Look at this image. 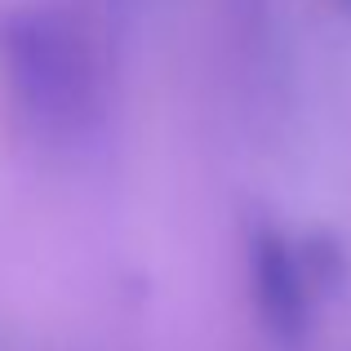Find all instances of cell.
Instances as JSON below:
<instances>
[{
  "label": "cell",
  "mask_w": 351,
  "mask_h": 351,
  "mask_svg": "<svg viewBox=\"0 0 351 351\" xmlns=\"http://www.w3.org/2000/svg\"><path fill=\"white\" fill-rule=\"evenodd\" d=\"M0 80L36 138H85L103 112V71L85 27L58 5L27 0L0 14Z\"/></svg>",
  "instance_id": "6da1fadb"
},
{
  "label": "cell",
  "mask_w": 351,
  "mask_h": 351,
  "mask_svg": "<svg viewBox=\"0 0 351 351\" xmlns=\"http://www.w3.org/2000/svg\"><path fill=\"white\" fill-rule=\"evenodd\" d=\"M249 267V302L263 338L276 351H307L316 329V271L307 249L289 240L276 223H254L245 240Z\"/></svg>",
  "instance_id": "7a4b0ae2"
},
{
  "label": "cell",
  "mask_w": 351,
  "mask_h": 351,
  "mask_svg": "<svg viewBox=\"0 0 351 351\" xmlns=\"http://www.w3.org/2000/svg\"><path fill=\"white\" fill-rule=\"evenodd\" d=\"M338 5H343V9H347V14H351V0H338Z\"/></svg>",
  "instance_id": "3957f363"
}]
</instances>
